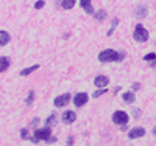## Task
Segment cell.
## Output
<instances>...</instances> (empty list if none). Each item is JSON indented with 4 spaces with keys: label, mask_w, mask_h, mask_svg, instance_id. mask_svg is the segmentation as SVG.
<instances>
[{
    "label": "cell",
    "mask_w": 156,
    "mask_h": 146,
    "mask_svg": "<svg viewBox=\"0 0 156 146\" xmlns=\"http://www.w3.org/2000/svg\"><path fill=\"white\" fill-rule=\"evenodd\" d=\"M20 137H22L23 140L28 138V129H27V127H22V129H20Z\"/></svg>",
    "instance_id": "7402d4cb"
},
{
    "label": "cell",
    "mask_w": 156,
    "mask_h": 146,
    "mask_svg": "<svg viewBox=\"0 0 156 146\" xmlns=\"http://www.w3.org/2000/svg\"><path fill=\"white\" fill-rule=\"evenodd\" d=\"M33 100H34V90H30V93H28V98L25 100V103H27L28 106L33 104Z\"/></svg>",
    "instance_id": "d6986e66"
},
{
    "label": "cell",
    "mask_w": 156,
    "mask_h": 146,
    "mask_svg": "<svg viewBox=\"0 0 156 146\" xmlns=\"http://www.w3.org/2000/svg\"><path fill=\"white\" fill-rule=\"evenodd\" d=\"M37 123H39V118H34V120L31 121V126H37Z\"/></svg>",
    "instance_id": "484cf974"
},
{
    "label": "cell",
    "mask_w": 156,
    "mask_h": 146,
    "mask_svg": "<svg viewBox=\"0 0 156 146\" xmlns=\"http://www.w3.org/2000/svg\"><path fill=\"white\" fill-rule=\"evenodd\" d=\"M94 17H95V20H103L106 17V11L105 9H98L95 14H94Z\"/></svg>",
    "instance_id": "e0dca14e"
},
{
    "label": "cell",
    "mask_w": 156,
    "mask_h": 146,
    "mask_svg": "<svg viewBox=\"0 0 156 146\" xmlns=\"http://www.w3.org/2000/svg\"><path fill=\"white\" fill-rule=\"evenodd\" d=\"M151 65H153V67H156V61H154V62H153V64H151Z\"/></svg>",
    "instance_id": "f1b7e54d"
},
{
    "label": "cell",
    "mask_w": 156,
    "mask_h": 146,
    "mask_svg": "<svg viewBox=\"0 0 156 146\" xmlns=\"http://www.w3.org/2000/svg\"><path fill=\"white\" fill-rule=\"evenodd\" d=\"M51 138V129H50V126H45V127H42V129H36L34 131V137H31L30 140L33 141V143H37V141H41V140H50Z\"/></svg>",
    "instance_id": "7a4b0ae2"
},
{
    "label": "cell",
    "mask_w": 156,
    "mask_h": 146,
    "mask_svg": "<svg viewBox=\"0 0 156 146\" xmlns=\"http://www.w3.org/2000/svg\"><path fill=\"white\" fill-rule=\"evenodd\" d=\"M76 3V0H61V6L62 9H72Z\"/></svg>",
    "instance_id": "5bb4252c"
},
{
    "label": "cell",
    "mask_w": 156,
    "mask_h": 146,
    "mask_svg": "<svg viewBox=\"0 0 156 146\" xmlns=\"http://www.w3.org/2000/svg\"><path fill=\"white\" fill-rule=\"evenodd\" d=\"M55 120H56V115H55V114H51V115H50V117L47 118V121H45V124H47V126H50L51 123H55Z\"/></svg>",
    "instance_id": "603a6c76"
},
{
    "label": "cell",
    "mask_w": 156,
    "mask_h": 146,
    "mask_svg": "<svg viewBox=\"0 0 156 146\" xmlns=\"http://www.w3.org/2000/svg\"><path fill=\"white\" fill-rule=\"evenodd\" d=\"M123 58H125L123 51L119 53V51H115L112 48L103 50V51H100V55H98V61L100 62H120Z\"/></svg>",
    "instance_id": "6da1fadb"
},
{
    "label": "cell",
    "mask_w": 156,
    "mask_h": 146,
    "mask_svg": "<svg viewBox=\"0 0 156 146\" xmlns=\"http://www.w3.org/2000/svg\"><path fill=\"white\" fill-rule=\"evenodd\" d=\"M75 120H76V114L73 110H66L62 114V121L66 124H72Z\"/></svg>",
    "instance_id": "9c48e42d"
},
{
    "label": "cell",
    "mask_w": 156,
    "mask_h": 146,
    "mask_svg": "<svg viewBox=\"0 0 156 146\" xmlns=\"http://www.w3.org/2000/svg\"><path fill=\"white\" fill-rule=\"evenodd\" d=\"M69 101H70V95L69 93H62V95L55 98V106L56 107H66V106L69 104Z\"/></svg>",
    "instance_id": "52a82bcc"
},
{
    "label": "cell",
    "mask_w": 156,
    "mask_h": 146,
    "mask_svg": "<svg viewBox=\"0 0 156 146\" xmlns=\"http://www.w3.org/2000/svg\"><path fill=\"white\" fill-rule=\"evenodd\" d=\"M80 6L86 11V14H94V8L90 0H80Z\"/></svg>",
    "instance_id": "30bf717a"
},
{
    "label": "cell",
    "mask_w": 156,
    "mask_h": 146,
    "mask_svg": "<svg viewBox=\"0 0 156 146\" xmlns=\"http://www.w3.org/2000/svg\"><path fill=\"white\" fill-rule=\"evenodd\" d=\"M128 120H129V117H128V114L123 112V110H115V112L112 114V121H114L115 124H119V126H125V124L128 123Z\"/></svg>",
    "instance_id": "277c9868"
},
{
    "label": "cell",
    "mask_w": 156,
    "mask_h": 146,
    "mask_svg": "<svg viewBox=\"0 0 156 146\" xmlns=\"http://www.w3.org/2000/svg\"><path fill=\"white\" fill-rule=\"evenodd\" d=\"M9 39L11 37H9V33L8 31H3V30L0 31V47H5L9 42Z\"/></svg>",
    "instance_id": "7c38bea8"
},
{
    "label": "cell",
    "mask_w": 156,
    "mask_h": 146,
    "mask_svg": "<svg viewBox=\"0 0 156 146\" xmlns=\"http://www.w3.org/2000/svg\"><path fill=\"white\" fill-rule=\"evenodd\" d=\"M108 84H109V78H108L106 75H98V76H95V79H94V86L98 87V89H106Z\"/></svg>",
    "instance_id": "8992f818"
},
{
    "label": "cell",
    "mask_w": 156,
    "mask_h": 146,
    "mask_svg": "<svg viewBox=\"0 0 156 146\" xmlns=\"http://www.w3.org/2000/svg\"><path fill=\"white\" fill-rule=\"evenodd\" d=\"M122 97H123V101H125L126 104H131V103H134V100H136L134 92H125Z\"/></svg>",
    "instance_id": "4fadbf2b"
},
{
    "label": "cell",
    "mask_w": 156,
    "mask_h": 146,
    "mask_svg": "<svg viewBox=\"0 0 156 146\" xmlns=\"http://www.w3.org/2000/svg\"><path fill=\"white\" fill-rule=\"evenodd\" d=\"M139 89H140V84L139 83H134L133 84V90H139Z\"/></svg>",
    "instance_id": "d4e9b609"
},
{
    "label": "cell",
    "mask_w": 156,
    "mask_h": 146,
    "mask_svg": "<svg viewBox=\"0 0 156 146\" xmlns=\"http://www.w3.org/2000/svg\"><path fill=\"white\" fill-rule=\"evenodd\" d=\"M133 37H134L136 42H140V44L147 42L148 41V31H147V28L142 23H137L136 28H134V33H133Z\"/></svg>",
    "instance_id": "3957f363"
},
{
    "label": "cell",
    "mask_w": 156,
    "mask_h": 146,
    "mask_svg": "<svg viewBox=\"0 0 156 146\" xmlns=\"http://www.w3.org/2000/svg\"><path fill=\"white\" fill-rule=\"evenodd\" d=\"M45 6V2L44 0H37V2L34 3V9H42Z\"/></svg>",
    "instance_id": "44dd1931"
},
{
    "label": "cell",
    "mask_w": 156,
    "mask_h": 146,
    "mask_svg": "<svg viewBox=\"0 0 156 146\" xmlns=\"http://www.w3.org/2000/svg\"><path fill=\"white\" fill-rule=\"evenodd\" d=\"M153 135H156V126L153 127Z\"/></svg>",
    "instance_id": "83f0119b"
},
{
    "label": "cell",
    "mask_w": 156,
    "mask_h": 146,
    "mask_svg": "<svg viewBox=\"0 0 156 146\" xmlns=\"http://www.w3.org/2000/svg\"><path fill=\"white\" fill-rule=\"evenodd\" d=\"M87 101H89V95L86 93V92H80V93H76V95L73 97L75 107H83Z\"/></svg>",
    "instance_id": "5b68a950"
},
{
    "label": "cell",
    "mask_w": 156,
    "mask_h": 146,
    "mask_svg": "<svg viewBox=\"0 0 156 146\" xmlns=\"http://www.w3.org/2000/svg\"><path fill=\"white\" fill-rule=\"evenodd\" d=\"M144 135H145V129L140 127V126L133 127L131 131L128 132V137H129V138H140V137H144Z\"/></svg>",
    "instance_id": "ba28073f"
},
{
    "label": "cell",
    "mask_w": 156,
    "mask_h": 146,
    "mask_svg": "<svg viewBox=\"0 0 156 146\" xmlns=\"http://www.w3.org/2000/svg\"><path fill=\"white\" fill-rule=\"evenodd\" d=\"M72 141H73V137H69V138H67V144L72 146Z\"/></svg>",
    "instance_id": "4316f807"
},
{
    "label": "cell",
    "mask_w": 156,
    "mask_h": 146,
    "mask_svg": "<svg viewBox=\"0 0 156 146\" xmlns=\"http://www.w3.org/2000/svg\"><path fill=\"white\" fill-rule=\"evenodd\" d=\"M105 93H106V89H98L97 92H94V93H92V97H94V98H98V97L105 95Z\"/></svg>",
    "instance_id": "ffe728a7"
},
{
    "label": "cell",
    "mask_w": 156,
    "mask_h": 146,
    "mask_svg": "<svg viewBox=\"0 0 156 146\" xmlns=\"http://www.w3.org/2000/svg\"><path fill=\"white\" fill-rule=\"evenodd\" d=\"M37 69H39V65H37V64H34V65H31V67L22 69V70H20V75H22V76H27V75L33 73V72H34V70H37Z\"/></svg>",
    "instance_id": "9a60e30c"
},
{
    "label": "cell",
    "mask_w": 156,
    "mask_h": 146,
    "mask_svg": "<svg viewBox=\"0 0 156 146\" xmlns=\"http://www.w3.org/2000/svg\"><path fill=\"white\" fill-rule=\"evenodd\" d=\"M117 25H119V20H117V19H112V25H111V30L108 31V36H111V34H112V31H114V28H115Z\"/></svg>",
    "instance_id": "cb8c5ba5"
},
{
    "label": "cell",
    "mask_w": 156,
    "mask_h": 146,
    "mask_svg": "<svg viewBox=\"0 0 156 146\" xmlns=\"http://www.w3.org/2000/svg\"><path fill=\"white\" fill-rule=\"evenodd\" d=\"M9 69V58L8 56H2L0 58V72H6Z\"/></svg>",
    "instance_id": "8fae6325"
},
{
    "label": "cell",
    "mask_w": 156,
    "mask_h": 146,
    "mask_svg": "<svg viewBox=\"0 0 156 146\" xmlns=\"http://www.w3.org/2000/svg\"><path fill=\"white\" fill-rule=\"evenodd\" d=\"M144 61H147V62H154L156 61V53H147V55L144 56Z\"/></svg>",
    "instance_id": "ac0fdd59"
},
{
    "label": "cell",
    "mask_w": 156,
    "mask_h": 146,
    "mask_svg": "<svg viewBox=\"0 0 156 146\" xmlns=\"http://www.w3.org/2000/svg\"><path fill=\"white\" fill-rule=\"evenodd\" d=\"M145 16H147V8H145V6H139V8H137V11H136V17L144 19Z\"/></svg>",
    "instance_id": "2e32d148"
}]
</instances>
